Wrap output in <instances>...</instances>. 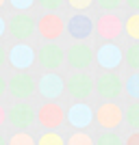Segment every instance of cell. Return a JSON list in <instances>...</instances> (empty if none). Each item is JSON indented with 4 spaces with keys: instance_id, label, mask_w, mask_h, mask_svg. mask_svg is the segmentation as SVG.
Listing matches in <instances>:
<instances>
[{
    "instance_id": "6da1fadb",
    "label": "cell",
    "mask_w": 139,
    "mask_h": 145,
    "mask_svg": "<svg viewBox=\"0 0 139 145\" xmlns=\"http://www.w3.org/2000/svg\"><path fill=\"white\" fill-rule=\"evenodd\" d=\"M122 119H124L122 106H120V104H115L113 100L102 102L96 110H94V121H96L102 130H115V128L122 123Z\"/></svg>"
},
{
    "instance_id": "7a4b0ae2",
    "label": "cell",
    "mask_w": 139,
    "mask_h": 145,
    "mask_svg": "<svg viewBox=\"0 0 139 145\" xmlns=\"http://www.w3.org/2000/svg\"><path fill=\"white\" fill-rule=\"evenodd\" d=\"M94 28H96V33L100 35L102 41H115L122 35L124 24H122L120 15H115V11H104L98 18V22L94 24Z\"/></svg>"
},
{
    "instance_id": "3957f363",
    "label": "cell",
    "mask_w": 139,
    "mask_h": 145,
    "mask_svg": "<svg viewBox=\"0 0 139 145\" xmlns=\"http://www.w3.org/2000/svg\"><path fill=\"white\" fill-rule=\"evenodd\" d=\"M96 63L100 67H102L104 72H113L115 67L122 65V59H124V54H122V48L117 46V43L113 41H104L100 48L96 50Z\"/></svg>"
},
{
    "instance_id": "277c9868",
    "label": "cell",
    "mask_w": 139,
    "mask_h": 145,
    "mask_svg": "<svg viewBox=\"0 0 139 145\" xmlns=\"http://www.w3.org/2000/svg\"><path fill=\"white\" fill-rule=\"evenodd\" d=\"M94 89L104 102L107 100H115V97L122 93L124 85H122V78L115 72H104L102 76H98V80L94 82Z\"/></svg>"
},
{
    "instance_id": "5b68a950",
    "label": "cell",
    "mask_w": 139,
    "mask_h": 145,
    "mask_svg": "<svg viewBox=\"0 0 139 145\" xmlns=\"http://www.w3.org/2000/svg\"><path fill=\"white\" fill-rule=\"evenodd\" d=\"M7 121L11 123L13 128H18V130H24L28 128L33 121H35V108L26 102H18L15 106L7 110Z\"/></svg>"
},
{
    "instance_id": "8992f818",
    "label": "cell",
    "mask_w": 139,
    "mask_h": 145,
    "mask_svg": "<svg viewBox=\"0 0 139 145\" xmlns=\"http://www.w3.org/2000/svg\"><path fill=\"white\" fill-rule=\"evenodd\" d=\"M37 61H39V65L46 67V69H59L61 65H63V61H65V52L57 46V43L48 41L43 43L42 48H39V52H37Z\"/></svg>"
},
{
    "instance_id": "52a82bcc",
    "label": "cell",
    "mask_w": 139,
    "mask_h": 145,
    "mask_svg": "<svg viewBox=\"0 0 139 145\" xmlns=\"http://www.w3.org/2000/svg\"><path fill=\"white\" fill-rule=\"evenodd\" d=\"M37 121H39L43 128L55 130V128H59L61 123L65 121V113H63V108H61L57 102H46L42 108L37 110Z\"/></svg>"
},
{
    "instance_id": "ba28073f",
    "label": "cell",
    "mask_w": 139,
    "mask_h": 145,
    "mask_svg": "<svg viewBox=\"0 0 139 145\" xmlns=\"http://www.w3.org/2000/svg\"><path fill=\"white\" fill-rule=\"evenodd\" d=\"M37 30H39V35L46 39V41H57L61 35H63V30H65V24H63V20L55 13H48V15H43L39 22H37Z\"/></svg>"
},
{
    "instance_id": "9c48e42d",
    "label": "cell",
    "mask_w": 139,
    "mask_h": 145,
    "mask_svg": "<svg viewBox=\"0 0 139 145\" xmlns=\"http://www.w3.org/2000/svg\"><path fill=\"white\" fill-rule=\"evenodd\" d=\"M7 89H9V93H11L13 97H18V100H26V97H30L33 93H35V80H33V76H28V74H15L9 82H7Z\"/></svg>"
},
{
    "instance_id": "30bf717a",
    "label": "cell",
    "mask_w": 139,
    "mask_h": 145,
    "mask_svg": "<svg viewBox=\"0 0 139 145\" xmlns=\"http://www.w3.org/2000/svg\"><path fill=\"white\" fill-rule=\"evenodd\" d=\"M7 30L11 33V37H15L18 41H26L33 33H35V20L30 15H13L7 24Z\"/></svg>"
},
{
    "instance_id": "8fae6325",
    "label": "cell",
    "mask_w": 139,
    "mask_h": 145,
    "mask_svg": "<svg viewBox=\"0 0 139 145\" xmlns=\"http://www.w3.org/2000/svg\"><path fill=\"white\" fill-rule=\"evenodd\" d=\"M63 89H65L63 78L57 76V74H52V72L43 74L42 78H39V82H37V91H39L46 100H57V97L63 93Z\"/></svg>"
},
{
    "instance_id": "7c38bea8",
    "label": "cell",
    "mask_w": 139,
    "mask_h": 145,
    "mask_svg": "<svg viewBox=\"0 0 139 145\" xmlns=\"http://www.w3.org/2000/svg\"><path fill=\"white\" fill-rule=\"evenodd\" d=\"M91 59H94V54H91V48L87 46V43H83V41L74 43L72 48L67 50V54H65V61L70 63V67L78 69V72H83L85 67H89Z\"/></svg>"
},
{
    "instance_id": "4fadbf2b",
    "label": "cell",
    "mask_w": 139,
    "mask_h": 145,
    "mask_svg": "<svg viewBox=\"0 0 139 145\" xmlns=\"http://www.w3.org/2000/svg\"><path fill=\"white\" fill-rule=\"evenodd\" d=\"M65 87H67V91H70V95H74L76 100H87V97L91 95V91H94V80L85 72H78L67 80Z\"/></svg>"
},
{
    "instance_id": "5bb4252c",
    "label": "cell",
    "mask_w": 139,
    "mask_h": 145,
    "mask_svg": "<svg viewBox=\"0 0 139 145\" xmlns=\"http://www.w3.org/2000/svg\"><path fill=\"white\" fill-rule=\"evenodd\" d=\"M65 119L70 121V126L78 128V130H83V128H87L94 121V110L89 108V104L85 102H76L70 106V110H67Z\"/></svg>"
},
{
    "instance_id": "9a60e30c",
    "label": "cell",
    "mask_w": 139,
    "mask_h": 145,
    "mask_svg": "<svg viewBox=\"0 0 139 145\" xmlns=\"http://www.w3.org/2000/svg\"><path fill=\"white\" fill-rule=\"evenodd\" d=\"M35 61V52L28 43H15L11 50H9V63H11L15 69H28Z\"/></svg>"
},
{
    "instance_id": "2e32d148",
    "label": "cell",
    "mask_w": 139,
    "mask_h": 145,
    "mask_svg": "<svg viewBox=\"0 0 139 145\" xmlns=\"http://www.w3.org/2000/svg\"><path fill=\"white\" fill-rule=\"evenodd\" d=\"M67 30H70V35L76 41H83V39H87L94 33V22L87 15H74L70 20V24H67Z\"/></svg>"
},
{
    "instance_id": "e0dca14e",
    "label": "cell",
    "mask_w": 139,
    "mask_h": 145,
    "mask_svg": "<svg viewBox=\"0 0 139 145\" xmlns=\"http://www.w3.org/2000/svg\"><path fill=\"white\" fill-rule=\"evenodd\" d=\"M124 33H126L133 41H139V11H133V15H128L124 22Z\"/></svg>"
},
{
    "instance_id": "ac0fdd59",
    "label": "cell",
    "mask_w": 139,
    "mask_h": 145,
    "mask_svg": "<svg viewBox=\"0 0 139 145\" xmlns=\"http://www.w3.org/2000/svg\"><path fill=\"white\" fill-rule=\"evenodd\" d=\"M124 121L133 130H139V100H135L133 104H128V108L124 110Z\"/></svg>"
},
{
    "instance_id": "d6986e66",
    "label": "cell",
    "mask_w": 139,
    "mask_h": 145,
    "mask_svg": "<svg viewBox=\"0 0 139 145\" xmlns=\"http://www.w3.org/2000/svg\"><path fill=\"white\" fill-rule=\"evenodd\" d=\"M124 61L128 67H133L135 72H139V41H135L133 46H128L124 52Z\"/></svg>"
},
{
    "instance_id": "ffe728a7",
    "label": "cell",
    "mask_w": 139,
    "mask_h": 145,
    "mask_svg": "<svg viewBox=\"0 0 139 145\" xmlns=\"http://www.w3.org/2000/svg\"><path fill=\"white\" fill-rule=\"evenodd\" d=\"M124 89H126V93L133 100H139V72L130 74L126 78V82H124Z\"/></svg>"
},
{
    "instance_id": "44dd1931",
    "label": "cell",
    "mask_w": 139,
    "mask_h": 145,
    "mask_svg": "<svg viewBox=\"0 0 139 145\" xmlns=\"http://www.w3.org/2000/svg\"><path fill=\"white\" fill-rule=\"evenodd\" d=\"M96 145H124L120 139V134H115L113 130H104L100 137H98Z\"/></svg>"
},
{
    "instance_id": "7402d4cb",
    "label": "cell",
    "mask_w": 139,
    "mask_h": 145,
    "mask_svg": "<svg viewBox=\"0 0 139 145\" xmlns=\"http://www.w3.org/2000/svg\"><path fill=\"white\" fill-rule=\"evenodd\" d=\"M37 145H65V141H63V137L57 132H43L42 137H39V141H37Z\"/></svg>"
},
{
    "instance_id": "603a6c76",
    "label": "cell",
    "mask_w": 139,
    "mask_h": 145,
    "mask_svg": "<svg viewBox=\"0 0 139 145\" xmlns=\"http://www.w3.org/2000/svg\"><path fill=\"white\" fill-rule=\"evenodd\" d=\"M65 145H96V141L91 139L87 132H83V130H78V132H74L72 137H70V141H67Z\"/></svg>"
},
{
    "instance_id": "cb8c5ba5",
    "label": "cell",
    "mask_w": 139,
    "mask_h": 145,
    "mask_svg": "<svg viewBox=\"0 0 139 145\" xmlns=\"http://www.w3.org/2000/svg\"><path fill=\"white\" fill-rule=\"evenodd\" d=\"M7 145H35V139H33L30 134H26V132H15L11 139H9Z\"/></svg>"
},
{
    "instance_id": "d4e9b609",
    "label": "cell",
    "mask_w": 139,
    "mask_h": 145,
    "mask_svg": "<svg viewBox=\"0 0 139 145\" xmlns=\"http://www.w3.org/2000/svg\"><path fill=\"white\" fill-rule=\"evenodd\" d=\"M102 11H117L122 5H124V0H94Z\"/></svg>"
},
{
    "instance_id": "484cf974",
    "label": "cell",
    "mask_w": 139,
    "mask_h": 145,
    "mask_svg": "<svg viewBox=\"0 0 139 145\" xmlns=\"http://www.w3.org/2000/svg\"><path fill=\"white\" fill-rule=\"evenodd\" d=\"M39 7H43L46 11H57L61 5H63V0H37Z\"/></svg>"
},
{
    "instance_id": "4316f807",
    "label": "cell",
    "mask_w": 139,
    "mask_h": 145,
    "mask_svg": "<svg viewBox=\"0 0 139 145\" xmlns=\"http://www.w3.org/2000/svg\"><path fill=\"white\" fill-rule=\"evenodd\" d=\"M67 2H70V7H74L76 11H83V9L94 5V0H67Z\"/></svg>"
},
{
    "instance_id": "83f0119b",
    "label": "cell",
    "mask_w": 139,
    "mask_h": 145,
    "mask_svg": "<svg viewBox=\"0 0 139 145\" xmlns=\"http://www.w3.org/2000/svg\"><path fill=\"white\" fill-rule=\"evenodd\" d=\"M9 2H11V7H15L18 11H24V9H28V7H33L35 0H9Z\"/></svg>"
},
{
    "instance_id": "f1b7e54d",
    "label": "cell",
    "mask_w": 139,
    "mask_h": 145,
    "mask_svg": "<svg viewBox=\"0 0 139 145\" xmlns=\"http://www.w3.org/2000/svg\"><path fill=\"white\" fill-rule=\"evenodd\" d=\"M124 145H139V130H135V132L128 134V139L124 141Z\"/></svg>"
},
{
    "instance_id": "f546056e",
    "label": "cell",
    "mask_w": 139,
    "mask_h": 145,
    "mask_svg": "<svg viewBox=\"0 0 139 145\" xmlns=\"http://www.w3.org/2000/svg\"><path fill=\"white\" fill-rule=\"evenodd\" d=\"M124 5L128 9H133V11H139V0H124Z\"/></svg>"
},
{
    "instance_id": "4dcf8cb0",
    "label": "cell",
    "mask_w": 139,
    "mask_h": 145,
    "mask_svg": "<svg viewBox=\"0 0 139 145\" xmlns=\"http://www.w3.org/2000/svg\"><path fill=\"white\" fill-rule=\"evenodd\" d=\"M7 121V113H5V108H2V106H0V126H2V123H5Z\"/></svg>"
},
{
    "instance_id": "1f68e13d",
    "label": "cell",
    "mask_w": 139,
    "mask_h": 145,
    "mask_svg": "<svg viewBox=\"0 0 139 145\" xmlns=\"http://www.w3.org/2000/svg\"><path fill=\"white\" fill-rule=\"evenodd\" d=\"M5 89H7V82H5V78H2V76H0V95H2V93H5Z\"/></svg>"
},
{
    "instance_id": "d6a6232c",
    "label": "cell",
    "mask_w": 139,
    "mask_h": 145,
    "mask_svg": "<svg viewBox=\"0 0 139 145\" xmlns=\"http://www.w3.org/2000/svg\"><path fill=\"white\" fill-rule=\"evenodd\" d=\"M5 28H7V24H5V20H2V18H0V37H2V35H5Z\"/></svg>"
},
{
    "instance_id": "836d02e7",
    "label": "cell",
    "mask_w": 139,
    "mask_h": 145,
    "mask_svg": "<svg viewBox=\"0 0 139 145\" xmlns=\"http://www.w3.org/2000/svg\"><path fill=\"white\" fill-rule=\"evenodd\" d=\"M2 61H5V52H2V48H0V65H2Z\"/></svg>"
},
{
    "instance_id": "e575fe53",
    "label": "cell",
    "mask_w": 139,
    "mask_h": 145,
    "mask_svg": "<svg viewBox=\"0 0 139 145\" xmlns=\"http://www.w3.org/2000/svg\"><path fill=\"white\" fill-rule=\"evenodd\" d=\"M0 145H7V143H5V137H2V134H0Z\"/></svg>"
},
{
    "instance_id": "d590c367",
    "label": "cell",
    "mask_w": 139,
    "mask_h": 145,
    "mask_svg": "<svg viewBox=\"0 0 139 145\" xmlns=\"http://www.w3.org/2000/svg\"><path fill=\"white\" fill-rule=\"evenodd\" d=\"M2 2H5V0H0V7H2Z\"/></svg>"
}]
</instances>
